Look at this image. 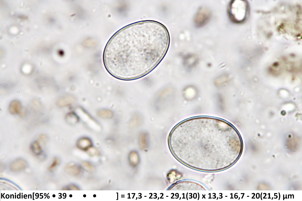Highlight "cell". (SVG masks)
Returning <instances> with one entry per match:
<instances>
[{"label": "cell", "instance_id": "8992f818", "mask_svg": "<svg viewBox=\"0 0 302 201\" xmlns=\"http://www.w3.org/2000/svg\"><path fill=\"white\" fill-rule=\"evenodd\" d=\"M57 161L56 160H55L54 161V162L53 163V164L50 167L51 168H53V167H54V166H56L55 165H56V163H57V161Z\"/></svg>", "mask_w": 302, "mask_h": 201}, {"label": "cell", "instance_id": "7a4b0ae2", "mask_svg": "<svg viewBox=\"0 0 302 201\" xmlns=\"http://www.w3.org/2000/svg\"><path fill=\"white\" fill-rule=\"evenodd\" d=\"M246 6L244 2L240 0H233L229 4L228 13L231 20L235 23L243 21L246 15Z\"/></svg>", "mask_w": 302, "mask_h": 201}, {"label": "cell", "instance_id": "5b68a950", "mask_svg": "<svg viewBox=\"0 0 302 201\" xmlns=\"http://www.w3.org/2000/svg\"><path fill=\"white\" fill-rule=\"evenodd\" d=\"M32 149L35 152L37 153L40 152L41 149L40 147L39 146L38 143L36 142L34 143L32 146Z\"/></svg>", "mask_w": 302, "mask_h": 201}, {"label": "cell", "instance_id": "6da1fadb", "mask_svg": "<svg viewBox=\"0 0 302 201\" xmlns=\"http://www.w3.org/2000/svg\"><path fill=\"white\" fill-rule=\"evenodd\" d=\"M170 40L166 27L158 22L146 20L129 24L115 33L107 42L103 56L104 66L119 79L142 77L162 60Z\"/></svg>", "mask_w": 302, "mask_h": 201}, {"label": "cell", "instance_id": "277c9868", "mask_svg": "<svg viewBox=\"0 0 302 201\" xmlns=\"http://www.w3.org/2000/svg\"><path fill=\"white\" fill-rule=\"evenodd\" d=\"M21 109L20 102L16 100L12 101L9 107V112L12 114H15L19 113Z\"/></svg>", "mask_w": 302, "mask_h": 201}, {"label": "cell", "instance_id": "3957f363", "mask_svg": "<svg viewBox=\"0 0 302 201\" xmlns=\"http://www.w3.org/2000/svg\"><path fill=\"white\" fill-rule=\"evenodd\" d=\"M211 13L209 9L205 8H200L194 19V23L197 27H201L206 24L209 21Z\"/></svg>", "mask_w": 302, "mask_h": 201}]
</instances>
